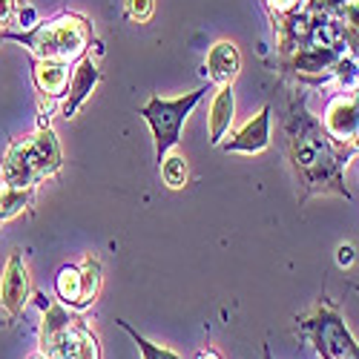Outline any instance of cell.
Returning a JSON list of instances; mask_svg holds the SVG:
<instances>
[{
  "label": "cell",
  "mask_w": 359,
  "mask_h": 359,
  "mask_svg": "<svg viewBox=\"0 0 359 359\" xmlns=\"http://www.w3.org/2000/svg\"><path fill=\"white\" fill-rule=\"evenodd\" d=\"M285 135L287 156L305 187V198L313 193H337L351 201V190L342 182V170L353 158V149L325 133L319 118L308 112L305 95H299V89H290Z\"/></svg>",
  "instance_id": "cell-1"
},
{
  "label": "cell",
  "mask_w": 359,
  "mask_h": 359,
  "mask_svg": "<svg viewBox=\"0 0 359 359\" xmlns=\"http://www.w3.org/2000/svg\"><path fill=\"white\" fill-rule=\"evenodd\" d=\"M12 41H20L23 46H29L38 61H57V64H72L86 52L89 41H93V26L81 15H61L49 23H41L29 32H18L9 35Z\"/></svg>",
  "instance_id": "cell-2"
},
{
  "label": "cell",
  "mask_w": 359,
  "mask_h": 359,
  "mask_svg": "<svg viewBox=\"0 0 359 359\" xmlns=\"http://www.w3.org/2000/svg\"><path fill=\"white\" fill-rule=\"evenodd\" d=\"M296 322H299V334L313 342L322 359H359V342L353 339L339 308L327 302L325 296Z\"/></svg>",
  "instance_id": "cell-3"
},
{
  "label": "cell",
  "mask_w": 359,
  "mask_h": 359,
  "mask_svg": "<svg viewBox=\"0 0 359 359\" xmlns=\"http://www.w3.org/2000/svg\"><path fill=\"white\" fill-rule=\"evenodd\" d=\"M207 89L198 86L193 93L182 95V98H161V95H153L141 109L138 115H144V121L153 130V138H156V158L161 164V158L170 153V149L182 141V127L187 121V115L196 109V104L204 98Z\"/></svg>",
  "instance_id": "cell-4"
},
{
  "label": "cell",
  "mask_w": 359,
  "mask_h": 359,
  "mask_svg": "<svg viewBox=\"0 0 359 359\" xmlns=\"http://www.w3.org/2000/svg\"><path fill=\"white\" fill-rule=\"evenodd\" d=\"M38 305L43 311L41 319V353L49 359H75L78 337H81V319L72 316L64 305L52 302L49 296L38 293Z\"/></svg>",
  "instance_id": "cell-5"
},
{
  "label": "cell",
  "mask_w": 359,
  "mask_h": 359,
  "mask_svg": "<svg viewBox=\"0 0 359 359\" xmlns=\"http://www.w3.org/2000/svg\"><path fill=\"white\" fill-rule=\"evenodd\" d=\"M29 271H26V262L23 256L15 250L9 259H6V267H4V279H0V305H4L6 316L9 319H20L26 302H29Z\"/></svg>",
  "instance_id": "cell-6"
},
{
  "label": "cell",
  "mask_w": 359,
  "mask_h": 359,
  "mask_svg": "<svg viewBox=\"0 0 359 359\" xmlns=\"http://www.w3.org/2000/svg\"><path fill=\"white\" fill-rule=\"evenodd\" d=\"M219 147L224 153H245V156L264 153L271 147V107H262L259 115H253L242 130L230 135L227 141H222Z\"/></svg>",
  "instance_id": "cell-7"
},
{
  "label": "cell",
  "mask_w": 359,
  "mask_h": 359,
  "mask_svg": "<svg viewBox=\"0 0 359 359\" xmlns=\"http://www.w3.org/2000/svg\"><path fill=\"white\" fill-rule=\"evenodd\" d=\"M322 127L334 141L351 147L353 135L359 133V101H356V95H339L327 104Z\"/></svg>",
  "instance_id": "cell-8"
},
{
  "label": "cell",
  "mask_w": 359,
  "mask_h": 359,
  "mask_svg": "<svg viewBox=\"0 0 359 359\" xmlns=\"http://www.w3.org/2000/svg\"><path fill=\"white\" fill-rule=\"evenodd\" d=\"M101 78H104V75H101L98 64L93 61V57H83V61L78 64V69L72 72V81H69L67 95L61 98V115H64V118H72V115L83 107V101L93 95V89L98 86Z\"/></svg>",
  "instance_id": "cell-9"
},
{
  "label": "cell",
  "mask_w": 359,
  "mask_h": 359,
  "mask_svg": "<svg viewBox=\"0 0 359 359\" xmlns=\"http://www.w3.org/2000/svg\"><path fill=\"white\" fill-rule=\"evenodd\" d=\"M204 69H207V78L216 86H233V81L242 72V55H238L236 43L230 41L213 43L204 57Z\"/></svg>",
  "instance_id": "cell-10"
},
{
  "label": "cell",
  "mask_w": 359,
  "mask_h": 359,
  "mask_svg": "<svg viewBox=\"0 0 359 359\" xmlns=\"http://www.w3.org/2000/svg\"><path fill=\"white\" fill-rule=\"evenodd\" d=\"M26 147H29V158H32V167L41 182L46 175L57 172V167H61V147H57L52 127H38L32 138H26Z\"/></svg>",
  "instance_id": "cell-11"
},
{
  "label": "cell",
  "mask_w": 359,
  "mask_h": 359,
  "mask_svg": "<svg viewBox=\"0 0 359 359\" xmlns=\"http://www.w3.org/2000/svg\"><path fill=\"white\" fill-rule=\"evenodd\" d=\"M4 184L9 187H38V172L32 167V158H29V147H26V138L15 141L9 147V153L4 158Z\"/></svg>",
  "instance_id": "cell-12"
},
{
  "label": "cell",
  "mask_w": 359,
  "mask_h": 359,
  "mask_svg": "<svg viewBox=\"0 0 359 359\" xmlns=\"http://www.w3.org/2000/svg\"><path fill=\"white\" fill-rule=\"evenodd\" d=\"M32 78H35L38 93H41L46 101H52V104H57V101L67 95L69 81H72L69 64H57V61H38Z\"/></svg>",
  "instance_id": "cell-13"
},
{
  "label": "cell",
  "mask_w": 359,
  "mask_h": 359,
  "mask_svg": "<svg viewBox=\"0 0 359 359\" xmlns=\"http://www.w3.org/2000/svg\"><path fill=\"white\" fill-rule=\"evenodd\" d=\"M236 118V95L233 86H219V93L210 104V141L219 147L224 135L230 133V124Z\"/></svg>",
  "instance_id": "cell-14"
},
{
  "label": "cell",
  "mask_w": 359,
  "mask_h": 359,
  "mask_svg": "<svg viewBox=\"0 0 359 359\" xmlns=\"http://www.w3.org/2000/svg\"><path fill=\"white\" fill-rule=\"evenodd\" d=\"M55 293L69 311H83L81 299V267L78 264H64L55 276Z\"/></svg>",
  "instance_id": "cell-15"
},
{
  "label": "cell",
  "mask_w": 359,
  "mask_h": 359,
  "mask_svg": "<svg viewBox=\"0 0 359 359\" xmlns=\"http://www.w3.org/2000/svg\"><path fill=\"white\" fill-rule=\"evenodd\" d=\"M78 267H81V299H83V311H86V308H93V302L101 293L104 271H101V259L98 256H86Z\"/></svg>",
  "instance_id": "cell-16"
},
{
  "label": "cell",
  "mask_w": 359,
  "mask_h": 359,
  "mask_svg": "<svg viewBox=\"0 0 359 359\" xmlns=\"http://www.w3.org/2000/svg\"><path fill=\"white\" fill-rule=\"evenodd\" d=\"M32 193L35 187H9V184L0 187V224L23 213L29 201H32Z\"/></svg>",
  "instance_id": "cell-17"
},
{
  "label": "cell",
  "mask_w": 359,
  "mask_h": 359,
  "mask_svg": "<svg viewBox=\"0 0 359 359\" xmlns=\"http://www.w3.org/2000/svg\"><path fill=\"white\" fill-rule=\"evenodd\" d=\"M161 178H164V184L170 190H182L187 184V178H190V170H187V158L182 156H175V153H167L161 158Z\"/></svg>",
  "instance_id": "cell-18"
},
{
  "label": "cell",
  "mask_w": 359,
  "mask_h": 359,
  "mask_svg": "<svg viewBox=\"0 0 359 359\" xmlns=\"http://www.w3.org/2000/svg\"><path fill=\"white\" fill-rule=\"evenodd\" d=\"M118 325H121V327H124V331H127V334L133 337V342L138 345V351H141V356H144V359H182V353H175L172 348L156 345V342H149L147 337H141V334L135 331V327H133L130 322H124V319H121V322H118Z\"/></svg>",
  "instance_id": "cell-19"
},
{
  "label": "cell",
  "mask_w": 359,
  "mask_h": 359,
  "mask_svg": "<svg viewBox=\"0 0 359 359\" xmlns=\"http://www.w3.org/2000/svg\"><path fill=\"white\" fill-rule=\"evenodd\" d=\"M75 359H101V345L98 337L93 334L89 325H81V337H78V353Z\"/></svg>",
  "instance_id": "cell-20"
},
{
  "label": "cell",
  "mask_w": 359,
  "mask_h": 359,
  "mask_svg": "<svg viewBox=\"0 0 359 359\" xmlns=\"http://www.w3.org/2000/svg\"><path fill=\"white\" fill-rule=\"evenodd\" d=\"M153 9H156V0H127V18L133 23H147L153 18Z\"/></svg>",
  "instance_id": "cell-21"
},
{
  "label": "cell",
  "mask_w": 359,
  "mask_h": 359,
  "mask_svg": "<svg viewBox=\"0 0 359 359\" xmlns=\"http://www.w3.org/2000/svg\"><path fill=\"white\" fill-rule=\"evenodd\" d=\"M35 23H38V12L32 9V6H20V12H18V26L23 29H35Z\"/></svg>",
  "instance_id": "cell-22"
},
{
  "label": "cell",
  "mask_w": 359,
  "mask_h": 359,
  "mask_svg": "<svg viewBox=\"0 0 359 359\" xmlns=\"http://www.w3.org/2000/svg\"><path fill=\"white\" fill-rule=\"evenodd\" d=\"M353 262H356L353 245H339V248H337V264H339V267H351Z\"/></svg>",
  "instance_id": "cell-23"
},
{
  "label": "cell",
  "mask_w": 359,
  "mask_h": 359,
  "mask_svg": "<svg viewBox=\"0 0 359 359\" xmlns=\"http://www.w3.org/2000/svg\"><path fill=\"white\" fill-rule=\"evenodd\" d=\"M267 6H271L276 15H287L299 6V0H267Z\"/></svg>",
  "instance_id": "cell-24"
},
{
  "label": "cell",
  "mask_w": 359,
  "mask_h": 359,
  "mask_svg": "<svg viewBox=\"0 0 359 359\" xmlns=\"http://www.w3.org/2000/svg\"><path fill=\"white\" fill-rule=\"evenodd\" d=\"M15 15V0H0V23H6Z\"/></svg>",
  "instance_id": "cell-25"
},
{
  "label": "cell",
  "mask_w": 359,
  "mask_h": 359,
  "mask_svg": "<svg viewBox=\"0 0 359 359\" xmlns=\"http://www.w3.org/2000/svg\"><path fill=\"white\" fill-rule=\"evenodd\" d=\"M196 359H222V356H219L213 348H204V351H198V353H196Z\"/></svg>",
  "instance_id": "cell-26"
},
{
  "label": "cell",
  "mask_w": 359,
  "mask_h": 359,
  "mask_svg": "<svg viewBox=\"0 0 359 359\" xmlns=\"http://www.w3.org/2000/svg\"><path fill=\"white\" fill-rule=\"evenodd\" d=\"M29 359H49V356H46V353H41V351H38V353H35V356H29Z\"/></svg>",
  "instance_id": "cell-27"
},
{
  "label": "cell",
  "mask_w": 359,
  "mask_h": 359,
  "mask_svg": "<svg viewBox=\"0 0 359 359\" xmlns=\"http://www.w3.org/2000/svg\"><path fill=\"white\" fill-rule=\"evenodd\" d=\"M264 359H273V356H271V351H267V348H264Z\"/></svg>",
  "instance_id": "cell-28"
}]
</instances>
